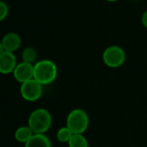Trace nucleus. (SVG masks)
Wrapping results in <instances>:
<instances>
[{"instance_id":"15","label":"nucleus","mask_w":147,"mask_h":147,"mask_svg":"<svg viewBox=\"0 0 147 147\" xmlns=\"http://www.w3.org/2000/svg\"><path fill=\"white\" fill-rule=\"evenodd\" d=\"M141 23H142L143 26L147 30V10L142 14V17H141Z\"/></svg>"},{"instance_id":"14","label":"nucleus","mask_w":147,"mask_h":147,"mask_svg":"<svg viewBox=\"0 0 147 147\" xmlns=\"http://www.w3.org/2000/svg\"><path fill=\"white\" fill-rule=\"evenodd\" d=\"M9 13V8L6 3L0 1V22L5 20Z\"/></svg>"},{"instance_id":"10","label":"nucleus","mask_w":147,"mask_h":147,"mask_svg":"<svg viewBox=\"0 0 147 147\" xmlns=\"http://www.w3.org/2000/svg\"><path fill=\"white\" fill-rule=\"evenodd\" d=\"M33 135H34V132L29 125H22L18 127L16 130L15 134H14L15 139L18 142L24 143V144H26Z\"/></svg>"},{"instance_id":"6","label":"nucleus","mask_w":147,"mask_h":147,"mask_svg":"<svg viewBox=\"0 0 147 147\" xmlns=\"http://www.w3.org/2000/svg\"><path fill=\"white\" fill-rule=\"evenodd\" d=\"M12 74L15 80L23 84L34 78V64L24 61L18 63Z\"/></svg>"},{"instance_id":"17","label":"nucleus","mask_w":147,"mask_h":147,"mask_svg":"<svg viewBox=\"0 0 147 147\" xmlns=\"http://www.w3.org/2000/svg\"><path fill=\"white\" fill-rule=\"evenodd\" d=\"M106 1H107V2H117V1H119V0H106Z\"/></svg>"},{"instance_id":"1","label":"nucleus","mask_w":147,"mask_h":147,"mask_svg":"<svg viewBox=\"0 0 147 147\" xmlns=\"http://www.w3.org/2000/svg\"><path fill=\"white\" fill-rule=\"evenodd\" d=\"M57 74V66L50 60H41L34 64V79L42 86L54 82Z\"/></svg>"},{"instance_id":"8","label":"nucleus","mask_w":147,"mask_h":147,"mask_svg":"<svg viewBox=\"0 0 147 147\" xmlns=\"http://www.w3.org/2000/svg\"><path fill=\"white\" fill-rule=\"evenodd\" d=\"M2 44L5 49V51L14 53L16 50H18L22 43L21 37L18 34L15 32H10L7 33L2 39Z\"/></svg>"},{"instance_id":"16","label":"nucleus","mask_w":147,"mask_h":147,"mask_svg":"<svg viewBox=\"0 0 147 147\" xmlns=\"http://www.w3.org/2000/svg\"><path fill=\"white\" fill-rule=\"evenodd\" d=\"M5 52V49L3 47V44H2V42H0V55H1L2 53Z\"/></svg>"},{"instance_id":"3","label":"nucleus","mask_w":147,"mask_h":147,"mask_svg":"<svg viewBox=\"0 0 147 147\" xmlns=\"http://www.w3.org/2000/svg\"><path fill=\"white\" fill-rule=\"evenodd\" d=\"M88 125L89 117L83 109H73L67 116L66 126H67L74 134H83L88 130Z\"/></svg>"},{"instance_id":"13","label":"nucleus","mask_w":147,"mask_h":147,"mask_svg":"<svg viewBox=\"0 0 147 147\" xmlns=\"http://www.w3.org/2000/svg\"><path fill=\"white\" fill-rule=\"evenodd\" d=\"M73 135L74 133L71 131V130L67 126L61 127L56 132V138L58 141L61 143H68V141L70 140Z\"/></svg>"},{"instance_id":"4","label":"nucleus","mask_w":147,"mask_h":147,"mask_svg":"<svg viewBox=\"0 0 147 147\" xmlns=\"http://www.w3.org/2000/svg\"><path fill=\"white\" fill-rule=\"evenodd\" d=\"M125 50L117 45H112L107 47L103 54L102 60L106 66L111 68H117L121 67L125 61Z\"/></svg>"},{"instance_id":"12","label":"nucleus","mask_w":147,"mask_h":147,"mask_svg":"<svg viewBox=\"0 0 147 147\" xmlns=\"http://www.w3.org/2000/svg\"><path fill=\"white\" fill-rule=\"evenodd\" d=\"M36 57H37V52L34 48L27 47L23 50V53H22L23 61L33 64L36 61Z\"/></svg>"},{"instance_id":"2","label":"nucleus","mask_w":147,"mask_h":147,"mask_svg":"<svg viewBox=\"0 0 147 147\" xmlns=\"http://www.w3.org/2000/svg\"><path fill=\"white\" fill-rule=\"evenodd\" d=\"M52 125V116L45 108H37L34 110L28 119V125L34 133L45 134Z\"/></svg>"},{"instance_id":"9","label":"nucleus","mask_w":147,"mask_h":147,"mask_svg":"<svg viewBox=\"0 0 147 147\" xmlns=\"http://www.w3.org/2000/svg\"><path fill=\"white\" fill-rule=\"evenodd\" d=\"M24 147H52V143L47 135L34 133L30 139L25 144Z\"/></svg>"},{"instance_id":"7","label":"nucleus","mask_w":147,"mask_h":147,"mask_svg":"<svg viewBox=\"0 0 147 147\" xmlns=\"http://www.w3.org/2000/svg\"><path fill=\"white\" fill-rule=\"evenodd\" d=\"M17 65V58L14 53L5 51L0 55V73L3 75L13 73Z\"/></svg>"},{"instance_id":"18","label":"nucleus","mask_w":147,"mask_h":147,"mask_svg":"<svg viewBox=\"0 0 147 147\" xmlns=\"http://www.w3.org/2000/svg\"><path fill=\"white\" fill-rule=\"evenodd\" d=\"M131 1H134V0H131Z\"/></svg>"},{"instance_id":"11","label":"nucleus","mask_w":147,"mask_h":147,"mask_svg":"<svg viewBox=\"0 0 147 147\" xmlns=\"http://www.w3.org/2000/svg\"><path fill=\"white\" fill-rule=\"evenodd\" d=\"M67 144L68 147H89L88 141L83 134H74Z\"/></svg>"},{"instance_id":"5","label":"nucleus","mask_w":147,"mask_h":147,"mask_svg":"<svg viewBox=\"0 0 147 147\" xmlns=\"http://www.w3.org/2000/svg\"><path fill=\"white\" fill-rule=\"evenodd\" d=\"M42 85L34 78L21 84L20 94L23 99L27 101L33 102L38 100L42 95Z\"/></svg>"}]
</instances>
